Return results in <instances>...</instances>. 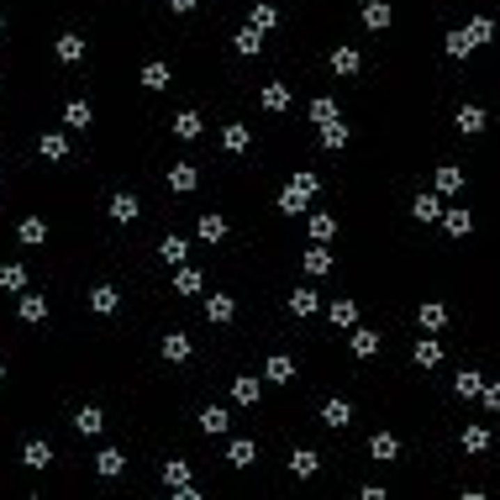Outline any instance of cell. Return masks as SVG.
Listing matches in <instances>:
<instances>
[{
	"label": "cell",
	"instance_id": "obj_1",
	"mask_svg": "<svg viewBox=\"0 0 500 500\" xmlns=\"http://www.w3.org/2000/svg\"><path fill=\"white\" fill-rule=\"evenodd\" d=\"M226 427H232V416H226L221 405H205L201 411V432L205 437H226Z\"/></svg>",
	"mask_w": 500,
	"mask_h": 500
},
{
	"label": "cell",
	"instance_id": "obj_2",
	"mask_svg": "<svg viewBox=\"0 0 500 500\" xmlns=\"http://www.w3.org/2000/svg\"><path fill=\"white\" fill-rule=\"evenodd\" d=\"M205 316H211L216 327H226L232 316H237V300H232V295H211V300H205Z\"/></svg>",
	"mask_w": 500,
	"mask_h": 500
},
{
	"label": "cell",
	"instance_id": "obj_3",
	"mask_svg": "<svg viewBox=\"0 0 500 500\" xmlns=\"http://www.w3.org/2000/svg\"><path fill=\"white\" fill-rule=\"evenodd\" d=\"M364 26L384 32V26H390V6H384V0H364Z\"/></svg>",
	"mask_w": 500,
	"mask_h": 500
},
{
	"label": "cell",
	"instance_id": "obj_4",
	"mask_svg": "<svg viewBox=\"0 0 500 500\" xmlns=\"http://www.w3.org/2000/svg\"><path fill=\"white\" fill-rule=\"evenodd\" d=\"M232 48H237L242 58H253V53H263V32H258V26H242V32H237V42H232Z\"/></svg>",
	"mask_w": 500,
	"mask_h": 500
},
{
	"label": "cell",
	"instance_id": "obj_5",
	"mask_svg": "<svg viewBox=\"0 0 500 500\" xmlns=\"http://www.w3.org/2000/svg\"><path fill=\"white\" fill-rule=\"evenodd\" d=\"M58 58H63V63H79V58H84V37H79V32H63V37H58Z\"/></svg>",
	"mask_w": 500,
	"mask_h": 500
},
{
	"label": "cell",
	"instance_id": "obj_6",
	"mask_svg": "<svg viewBox=\"0 0 500 500\" xmlns=\"http://www.w3.org/2000/svg\"><path fill=\"white\" fill-rule=\"evenodd\" d=\"M442 226H448L453 237H464V232H474V216H469L464 205H458V211H442Z\"/></svg>",
	"mask_w": 500,
	"mask_h": 500
},
{
	"label": "cell",
	"instance_id": "obj_7",
	"mask_svg": "<svg viewBox=\"0 0 500 500\" xmlns=\"http://www.w3.org/2000/svg\"><path fill=\"white\" fill-rule=\"evenodd\" d=\"M169 190L190 195V190H195V169H190V164H174V169H169Z\"/></svg>",
	"mask_w": 500,
	"mask_h": 500
},
{
	"label": "cell",
	"instance_id": "obj_8",
	"mask_svg": "<svg viewBox=\"0 0 500 500\" xmlns=\"http://www.w3.org/2000/svg\"><path fill=\"white\" fill-rule=\"evenodd\" d=\"M358 63H364V58H358V48H347V42H343V48H332V69L337 74H358Z\"/></svg>",
	"mask_w": 500,
	"mask_h": 500
},
{
	"label": "cell",
	"instance_id": "obj_9",
	"mask_svg": "<svg viewBox=\"0 0 500 500\" xmlns=\"http://www.w3.org/2000/svg\"><path fill=\"white\" fill-rule=\"evenodd\" d=\"M353 353H358V358H374V353H380V332L358 327V332H353Z\"/></svg>",
	"mask_w": 500,
	"mask_h": 500
},
{
	"label": "cell",
	"instance_id": "obj_10",
	"mask_svg": "<svg viewBox=\"0 0 500 500\" xmlns=\"http://www.w3.org/2000/svg\"><path fill=\"white\" fill-rule=\"evenodd\" d=\"M347 416H353V405H347V400H327V405H322V421H327V427H347Z\"/></svg>",
	"mask_w": 500,
	"mask_h": 500
},
{
	"label": "cell",
	"instance_id": "obj_11",
	"mask_svg": "<svg viewBox=\"0 0 500 500\" xmlns=\"http://www.w3.org/2000/svg\"><path fill=\"white\" fill-rule=\"evenodd\" d=\"M369 453H374V458H400V442H395L390 432H374V437H369Z\"/></svg>",
	"mask_w": 500,
	"mask_h": 500
},
{
	"label": "cell",
	"instance_id": "obj_12",
	"mask_svg": "<svg viewBox=\"0 0 500 500\" xmlns=\"http://www.w3.org/2000/svg\"><path fill=\"white\" fill-rule=\"evenodd\" d=\"M90 311L111 316V311H116V290H111V285H95V290H90Z\"/></svg>",
	"mask_w": 500,
	"mask_h": 500
},
{
	"label": "cell",
	"instance_id": "obj_13",
	"mask_svg": "<svg viewBox=\"0 0 500 500\" xmlns=\"http://www.w3.org/2000/svg\"><path fill=\"white\" fill-rule=\"evenodd\" d=\"M416 364H421V369L442 364V343H437V337H421V343H416Z\"/></svg>",
	"mask_w": 500,
	"mask_h": 500
},
{
	"label": "cell",
	"instance_id": "obj_14",
	"mask_svg": "<svg viewBox=\"0 0 500 500\" xmlns=\"http://www.w3.org/2000/svg\"><path fill=\"white\" fill-rule=\"evenodd\" d=\"M74 427H79V432H84V437H95V432H100V427H106V416H100L95 405H84L79 416H74Z\"/></svg>",
	"mask_w": 500,
	"mask_h": 500
},
{
	"label": "cell",
	"instance_id": "obj_15",
	"mask_svg": "<svg viewBox=\"0 0 500 500\" xmlns=\"http://www.w3.org/2000/svg\"><path fill=\"white\" fill-rule=\"evenodd\" d=\"M174 137H185V143L201 137V116H195V111H179V116H174Z\"/></svg>",
	"mask_w": 500,
	"mask_h": 500
},
{
	"label": "cell",
	"instance_id": "obj_16",
	"mask_svg": "<svg viewBox=\"0 0 500 500\" xmlns=\"http://www.w3.org/2000/svg\"><path fill=\"white\" fill-rule=\"evenodd\" d=\"M421 327H427V332H442V327H448V311H442L437 300H427V306H421Z\"/></svg>",
	"mask_w": 500,
	"mask_h": 500
},
{
	"label": "cell",
	"instance_id": "obj_17",
	"mask_svg": "<svg viewBox=\"0 0 500 500\" xmlns=\"http://www.w3.org/2000/svg\"><path fill=\"white\" fill-rule=\"evenodd\" d=\"M164 358H169V364H185V358H190V337H164Z\"/></svg>",
	"mask_w": 500,
	"mask_h": 500
},
{
	"label": "cell",
	"instance_id": "obj_18",
	"mask_svg": "<svg viewBox=\"0 0 500 500\" xmlns=\"http://www.w3.org/2000/svg\"><path fill=\"white\" fill-rule=\"evenodd\" d=\"M111 216H116V221H137V201H132V195H111Z\"/></svg>",
	"mask_w": 500,
	"mask_h": 500
},
{
	"label": "cell",
	"instance_id": "obj_19",
	"mask_svg": "<svg viewBox=\"0 0 500 500\" xmlns=\"http://www.w3.org/2000/svg\"><path fill=\"white\" fill-rule=\"evenodd\" d=\"M327 316H332V327H353V322H358V306H353V300H332V311H327Z\"/></svg>",
	"mask_w": 500,
	"mask_h": 500
},
{
	"label": "cell",
	"instance_id": "obj_20",
	"mask_svg": "<svg viewBox=\"0 0 500 500\" xmlns=\"http://www.w3.org/2000/svg\"><path fill=\"white\" fill-rule=\"evenodd\" d=\"M453 390L464 395V400H474V395H479V390H485V380H479V374H474V369H464V374H458V380H453Z\"/></svg>",
	"mask_w": 500,
	"mask_h": 500
},
{
	"label": "cell",
	"instance_id": "obj_21",
	"mask_svg": "<svg viewBox=\"0 0 500 500\" xmlns=\"http://www.w3.org/2000/svg\"><path fill=\"white\" fill-rule=\"evenodd\" d=\"M95 469H100V474H106V479H116L121 469H127V458H121L116 448H106V453H100V458H95Z\"/></svg>",
	"mask_w": 500,
	"mask_h": 500
},
{
	"label": "cell",
	"instance_id": "obj_22",
	"mask_svg": "<svg viewBox=\"0 0 500 500\" xmlns=\"http://www.w3.org/2000/svg\"><path fill=\"white\" fill-rule=\"evenodd\" d=\"M201 237H205V242H221V237H226V221H221L216 211H205V216H201Z\"/></svg>",
	"mask_w": 500,
	"mask_h": 500
},
{
	"label": "cell",
	"instance_id": "obj_23",
	"mask_svg": "<svg viewBox=\"0 0 500 500\" xmlns=\"http://www.w3.org/2000/svg\"><path fill=\"white\" fill-rule=\"evenodd\" d=\"M221 143H226V153H248L253 137H248V127H226V132H221Z\"/></svg>",
	"mask_w": 500,
	"mask_h": 500
},
{
	"label": "cell",
	"instance_id": "obj_24",
	"mask_svg": "<svg viewBox=\"0 0 500 500\" xmlns=\"http://www.w3.org/2000/svg\"><path fill=\"white\" fill-rule=\"evenodd\" d=\"M22 458H26L32 469H48V464H53V448H48V442H26V453H22Z\"/></svg>",
	"mask_w": 500,
	"mask_h": 500
},
{
	"label": "cell",
	"instance_id": "obj_25",
	"mask_svg": "<svg viewBox=\"0 0 500 500\" xmlns=\"http://www.w3.org/2000/svg\"><path fill=\"white\" fill-rule=\"evenodd\" d=\"M274 22H279V11L269 6V0H258V6H253V22H248V26H258V32H269Z\"/></svg>",
	"mask_w": 500,
	"mask_h": 500
},
{
	"label": "cell",
	"instance_id": "obj_26",
	"mask_svg": "<svg viewBox=\"0 0 500 500\" xmlns=\"http://www.w3.org/2000/svg\"><path fill=\"white\" fill-rule=\"evenodd\" d=\"M48 316V300L42 295H22V322H42Z\"/></svg>",
	"mask_w": 500,
	"mask_h": 500
},
{
	"label": "cell",
	"instance_id": "obj_27",
	"mask_svg": "<svg viewBox=\"0 0 500 500\" xmlns=\"http://www.w3.org/2000/svg\"><path fill=\"white\" fill-rule=\"evenodd\" d=\"M63 121H69V127H90V121H95V111L84 106V100H69V111H63Z\"/></svg>",
	"mask_w": 500,
	"mask_h": 500
},
{
	"label": "cell",
	"instance_id": "obj_28",
	"mask_svg": "<svg viewBox=\"0 0 500 500\" xmlns=\"http://www.w3.org/2000/svg\"><path fill=\"white\" fill-rule=\"evenodd\" d=\"M290 469H295L300 479H311V474H316V469H322V458H316V453H311V448H300V453H295V464H290Z\"/></svg>",
	"mask_w": 500,
	"mask_h": 500
},
{
	"label": "cell",
	"instance_id": "obj_29",
	"mask_svg": "<svg viewBox=\"0 0 500 500\" xmlns=\"http://www.w3.org/2000/svg\"><path fill=\"white\" fill-rule=\"evenodd\" d=\"M464 32H469V42L479 48V42H490V37H495V22H490V16H479V22H469Z\"/></svg>",
	"mask_w": 500,
	"mask_h": 500
},
{
	"label": "cell",
	"instance_id": "obj_30",
	"mask_svg": "<svg viewBox=\"0 0 500 500\" xmlns=\"http://www.w3.org/2000/svg\"><path fill=\"white\" fill-rule=\"evenodd\" d=\"M232 400L253 405V400H258V380H232Z\"/></svg>",
	"mask_w": 500,
	"mask_h": 500
},
{
	"label": "cell",
	"instance_id": "obj_31",
	"mask_svg": "<svg viewBox=\"0 0 500 500\" xmlns=\"http://www.w3.org/2000/svg\"><path fill=\"white\" fill-rule=\"evenodd\" d=\"M437 190L442 195H458V190H464V174H458V169H437Z\"/></svg>",
	"mask_w": 500,
	"mask_h": 500
},
{
	"label": "cell",
	"instance_id": "obj_32",
	"mask_svg": "<svg viewBox=\"0 0 500 500\" xmlns=\"http://www.w3.org/2000/svg\"><path fill=\"white\" fill-rule=\"evenodd\" d=\"M347 143V127H343V121H327V127H322V148H343Z\"/></svg>",
	"mask_w": 500,
	"mask_h": 500
},
{
	"label": "cell",
	"instance_id": "obj_33",
	"mask_svg": "<svg viewBox=\"0 0 500 500\" xmlns=\"http://www.w3.org/2000/svg\"><path fill=\"white\" fill-rule=\"evenodd\" d=\"M143 84H148V90H164V84H169V63H148V69H143Z\"/></svg>",
	"mask_w": 500,
	"mask_h": 500
},
{
	"label": "cell",
	"instance_id": "obj_34",
	"mask_svg": "<svg viewBox=\"0 0 500 500\" xmlns=\"http://www.w3.org/2000/svg\"><path fill=\"white\" fill-rule=\"evenodd\" d=\"M458 127H464V132H485V111H479V106H464V111H458Z\"/></svg>",
	"mask_w": 500,
	"mask_h": 500
},
{
	"label": "cell",
	"instance_id": "obj_35",
	"mask_svg": "<svg viewBox=\"0 0 500 500\" xmlns=\"http://www.w3.org/2000/svg\"><path fill=\"white\" fill-rule=\"evenodd\" d=\"M464 448H469V453H485V448H490V432H485V427H464Z\"/></svg>",
	"mask_w": 500,
	"mask_h": 500
},
{
	"label": "cell",
	"instance_id": "obj_36",
	"mask_svg": "<svg viewBox=\"0 0 500 500\" xmlns=\"http://www.w3.org/2000/svg\"><path fill=\"white\" fill-rule=\"evenodd\" d=\"M263 106H269V111H285V106H290V90H285V84H269V90H263Z\"/></svg>",
	"mask_w": 500,
	"mask_h": 500
},
{
	"label": "cell",
	"instance_id": "obj_37",
	"mask_svg": "<svg viewBox=\"0 0 500 500\" xmlns=\"http://www.w3.org/2000/svg\"><path fill=\"white\" fill-rule=\"evenodd\" d=\"M306 269H311V274H327V269H332V253H327V248H311V253H306Z\"/></svg>",
	"mask_w": 500,
	"mask_h": 500
},
{
	"label": "cell",
	"instance_id": "obj_38",
	"mask_svg": "<svg viewBox=\"0 0 500 500\" xmlns=\"http://www.w3.org/2000/svg\"><path fill=\"white\" fill-rule=\"evenodd\" d=\"M0 285H6V290H22V285H26V269H22V263H6V269H0Z\"/></svg>",
	"mask_w": 500,
	"mask_h": 500
},
{
	"label": "cell",
	"instance_id": "obj_39",
	"mask_svg": "<svg viewBox=\"0 0 500 500\" xmlns=\"http://www.w3.org/2000/svg\"><path fill=\"white\" fill-rule=\"evenodd\" d=\"M263 374H269V380H290V374H295V364H290L285 353H274V358H269V369H263Z\"/></svg>",
	"mask_w": 500,
	"mask_h": 500
},
{
	"label": "cell",
	"instance_id": "obj_40",
	"mask_svg": "<svg viewBox=\"0 0 500 500\" xmlns=\"http://www.w3.org/2000/svg\"><path fill=\"white\" fill-rule=\"evenodd\" d=\"M448 53H453V58H469V53H474L469 32H448Z\"/></svg>",
	"mask_w": 500,
	"mask_h": 500
},
{
	"label": "cell",
	"instance_id": "obj_41",
	"mask_svg": "<svg viewBox=\"0 0 500 500\" xmlns=\"http://www.w3.org/2000/svg\"><path fill=\"white\" fill-rule=\"evenodd\" d=\"M42 237H48V221L26 216V221H22V242H42Z\"/></svg>",
	"mask_w": 500,
	"mask_h": 500
},
{
	"label": "cell",
	"instance_id": "obj_42",
	"mask_svg": "<svg viewBox=\"0 0 500 500\" xmlns=\"http://www.w3.org/2000/svg\"><path fill=\"white\" fill-rule=\"evenodd\" d=\"M290 306H295V316H316V290H295Z\"/></svg>",
	"mask_w": 500,
	"mask_h": 500
},
{
	"label": "cell",
	"instance_id": "obj_43",
	"mask_svg": "<svg viewBox=\"0 0 500 500\" xmlns=\"http://www.w3.org/2000/svg\"><path fill=\"white\" fill-rule=\"evenodd\" d=\"M279 211H290V216H295V211H306V195L285 185V190H279Z\"/></svg>",
	"mask_w": 500,
	"mask_h": 500
},
{
	"label": "cell",
	"instance_id": "obj_44",
	"mask_svg": "<svg viewBox=\"0 0 500 500\" xmlns=\"http://www.w3.org/2000/svg\"><path fill=\"white\" fill-rule=\"evenodd\" d=\"M164 485H169V490H185V485H190V469H185V464H169V469H164Z\"/></svg>",
	"mask_w": 500,
	"mask_h": 500
},
{
	"label": "cell",
	"instance_id": "obj_45",
	"mask_svg": "<svg viewBox=\"0 0 500 500\" xmlns=\"http://www.w3.org/2000/svg\"><path fill=\"white\" fill-rule=\"evenodd\" d=\"M311 121H322V127H327V121H337V106H332V100H311Z\"/></svg>",
	"mask_w": 500,
	"mask_h": 500
},
{
	"label": "cell",
	"instance_id": "obj_46",
	"mask_svg": "<svg viewBox=\"0 0 500 500\" xmlns=\"http://www.w3.org/2000/svg\"><path fill=\"white\" fill-rule=\"evenodd\" d=\"M416 216H421V221H437V216H442L437 195H416Z\"/></svg>",
	"mask_w": 500,
	"mask_h": 500
},
{
	"label": "cell",
	"instance_id": "obj_47",
	"mask_svg": "<svg viewBox=\"0 0 500 500\" xmlns=\"http://www.w3.org/2000/svg\"><path fill=\"white\" fill-rule=\"evenodd\" d=\"M332 232H337V221H332V216H311V237H316V242H327Z\"/></svg>",
	"mask_w": 500,
	"mask_h": 500
},
{
	"label": "cell",
	"instance_id": "obj_48",
	"mask_svg": "<svg viewBox=\"0 0 500 500\" xmlns=\"http://www.w3.org/2000/svg\"><path fill=\"white\" fill-rule=\"evenodd\" d=\"M290 190H300V195L311 201V195H316V174H311V169H300V174L290 179Z\"/></svg>",
	"mask_w": 500,
	"mask_h": 500
},
{
	"label": "cell",
	"instance_id": "obj_49",
	"mask_svg": "<svg viewBox=\"0 0 500 500\" xmlns=\"http://www.w3.org/2000/svg\"><path fill=\"white\" fill-rule=\"evenodd\" d=\"M174 290H179V295H195V290H201V274H195V269H179Z\"/></svg>",
	"mask_w": 500,
	"mask_h": 500
},
{
	"label": "cell",
	"instance_id": "obj_50",
	"mask_svg": "<svg viewBox=\"0 0 500 500\" xmlns=\"http://www.w3.org/2000/svg\"><path fill=\"white\" fill-rule=\"evenodd\" d=\"M226 458H232V464H253V442H248V437H237L232 448H226Z\"/></svg>",
	"mask_w": 500,
	"mask_h": 500
},
{
	"label": "cell",
	"instance_id": "obj_51",
	"mask_svg": "<svg viewBox=\"0 0 500 500\" xmlns=\"http://www.w3.org/2000/svg\"><path fill=\"white\" fill-rule=\"evenodd\" d=\"M42 153H48V158H63V153H69V143H63V132H48V137H42Z\"/></svg>",
	"mask_w": 500,
	"mask_h": 500
},
{
	"label": "cell",
	"instance_id": "obj_52",
	"mask_svg": "<svg viewBox=\"0 0 500 500\" xmlns=\"http://www.w3.org/2000/svg\"><path fill=\"white\" fill-rule=\"evenodd\" d=\"M164 258L169 263H185V237H164Z\"/></svg>",
	"mask_w": 500,
	"mask_h": 500
},
{
	"label": "cell",
	"instance_id": "obj_53",
	"mask_svg": "<svg viewBox=\"0 0 500 500\" xmlns=\"http://www.w3.org/2000/svg\"><path fill=\"white\" fill-rule=\"evenodd\" d=\"M479 395H485V405H490V411H500V384H485Z\"/></svg>",
	"mask_w": 500,
	"mask_h": 500
},
{
	"label": "cell",
	"instance_id": "obj_54",
	"mask_svg": "<svg viewBox=\"0 0 500 500\" xmlns=\"http://www.w3.org/2000/svg\"><path fill=\"white\" fill-rule=\"evenodd\" d=\"M169 11H179V16H185V11H195V0H169Z\"/></svg>",
	"mask_w": 500,
	"mask_h": 500
},
{
	"label": "cell",
	"instance_id": "obj_55",
	"mask_svg": "<svg viewBox=\"0 0 500 500\" xmlns=\"http://www.w3.org/2000/svg\"><path fill=\"white\" fill-rule=\"evenodd\" d=\"M0 380H6V369H0Z\"/></svg>",
	"mask_w": 500,
	"mask_h": 500
}]
</instances>
